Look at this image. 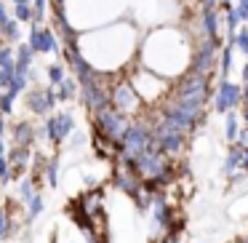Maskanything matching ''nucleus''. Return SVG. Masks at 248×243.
Wrapping results in <instances>:
<instances>
[{
  "label": "nucleus",
  "instance_id": "obj_1",
  "mask_svg": "<svg viewBox=\"0 0 248 243\" xmlns=\"http://www.w3.org/2000/svg\"><path fill=\"white\" fill-rule=\"evenodd\" d=\"M78 51L96 72H123L139 51V30L128 19H115L78 35Z\"/></svg>",
  "mask_w": 248,
  "mask_h": 243
},
{
  "label": "nucleus",
  "instance_id": "obj_8",
  "mask_svg": "<svg viewBox=\"0 0 248 243\" xmlns=\"http://www.w3.org/2000/svg\"><path fill=\"white\" fill-rule=\"evenodd\" d=\"M64 75H67V65L59 62V59H54V62L46 65V81L43 83H48V86H59Z\"/></svg>",
  "mask_w": 248,
  "mask_h": 243
},
{
  "label": "nucleus",
  "instance_id": "obj_11",
  "mask_svg": "<svg viewBox=\"0 0 248 243\" xmlns=\"http://www.w3.org/2000/svg\"><path fill=\"white\" fill-rule=\"evenodd\" d=\"M6 3H8V0H0V27H3V24H6L8 19H11V11H8Z\"/></svg>",
  "mask_w": 248,
  "mask_h": 243
},
{
  "label": "nucleus",
  "instance_id": "obj_6",
  "mask_svg": "<svg viewBox=\"0 0 248 243\" xmlns=\"http://www.w3.org/2000/svg\"><path fill=\"white\" fill-rule=\"evenodd\" d=\"M8 136H11V145L35 147V142H38V126L30 123V120H16V123L8 126Z\"/></svg>",
  "mask_w": 248,
  "mask_h": 243
},
{
  "label": "nucleus",
  "instance_id": "obj_13",
  "mask_svg": "<svg viewBox=\"0 0 248 243\" xmlns=\"http://www.w3.org/2000/svg\"><path fill=\"white\" fill-rule=\"evenodd\" d=\"M6 152H8V147H6V136H0V158L6 155Z\"/></svg>",
  "mask_w": 248,
  "mask_h": 243
},
{
  "label": "nucleus",
  "instance_id": "obj_9",
  "mask_svg": "<svg viewBox=\"0 0 248 243\" xmlns=\"http://www.w3.org/2000/svg\"><path fill=\"white\" fill-rule=\"evenodd\" d=\"M0 38H3V40H6V43H11V46H16L19 43V40H22L24 38V35H22V24H19L16 22V19H8V22L6 24H3V27H0Z\"/></svg>",
  "mask_w": 248,
  "mask_h": 243
},
{
  "label": "nucleus",
  "instance_id": "obj_14",
  "mask_svg": "<svg viewBox=\"0 0 248 243\" xmlns=\"http://www.w3.org/2000/svg\"><path fill=\"white\" fill-rule=\"evenodd\" d=\"M8 3H14V6H19V3H32V0H8Z\"/></svg>",
  "mask_w": 248,
  "mask_h": 243
},
{
  "label": "nucleus",
  "instance_id": "obj_10",
  "mask_svg": "<svg viewBox=\"0 0 248 243\" xmlns=\"http://www.w3.org/2000/svg\"><path fill=\"white\" fill-rule=\"evenodd\" d=\"M11 16L16 19L19 24H30L35 19V14H32V3H19V6H14L11 8Z\"/></svg>",
  "mask_w": 248,
  "mask_h": 243
},
{
  "label": "nucleus",
  "instance_id": "obj_7",
  "mask_svg": "<svg viewBox=\"0 0 248 243\" xmlns=\"http://www.w3.org/2000/svg\"><path fill=\"white\" fill-rule=\"evenodd\" d=\"M54 91H56V102L59 104H75L78 97H80V83L67 72L59 86H54Z\"/></svg>",
  "mask_w": 248,
  "mask_h": 243
},
{
  "label": "nucleus",
  "instance_id": "obj_3",
  "mask_svg": "<svg viewBox=\"0 0 248 243\" xmlns=\"http://www.w3.org/2000/svg\"><path fill=\"white\" fill-rule=\"evenodd\" d=\"M75 129L78 126H75L72 110H54V113L46 115L43 123H40V139H46L54 150H62Z\"/></svg>",
  "mask_w": 248,
  "mask_h": 243
},
{
  "label": "nucleus",
  "instance_id": "obj_4",
  "mask_svg": "<svg viewBox=\"0 0 248 243\" xmlns=\"http://www.w3.org/2000/svg\"><path fill=\"white\" fill-rule=\"evenodd\" d=\"M24 99V107H27L30 115H35V118H46V115H51L56 110V91L54 86H48V83H32V86H27V91L22 94Z\"/></svg>",
  "mask_w": 248,
  "mask_h": 243
},
{
  "label": "nucleus",
  "instance_id": "obj_5",
  "mask_svg": "<svg viewBox=\"0 0 248 243\" xmlns=\"http://www.w3.org/2000/svg\"><path fill=\"white\" fill-rule=\"evenodd\" d=\"M27 46L35 51V56H54V59L62 56V43L48 24H30Z\"/></svg>",
  "mask_w": 248,
  "mask_h": 243
},
{
  "label": "nucleus",
  "instance_id": "obj_12",
  "mask_svg": "<svg viewBox=\"0 0 248 243\" xmlns=\"http://www.w3.org/2000/svg\"><path fill=\"white\" fill-rule=\"evenodd\" d=\"M6 131H8V123H6V115L0 113V136H6Z\"/></svg>",
  "mask_w": 248,
  "mask_h": 243
},
{
  "label": "nucleus",
  "instance_id": "obj_2",
  "mask_svg": "<svg viewBox=\"0 0 248 243\" xmlns=\"http://www.w3.org/2000/svg\"><path fill=\"white\" fill-rule=\"evenodd\" d=\"M189 59H192V51H189L187 35L171 27L152 30L144 40H139V51H136V62L166 81L182 75L184 67L189 70Z\"/></svg>",
  "mask_w": 248,
  "mask_h": 243
}]
</instances>
